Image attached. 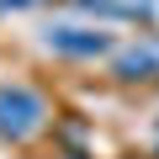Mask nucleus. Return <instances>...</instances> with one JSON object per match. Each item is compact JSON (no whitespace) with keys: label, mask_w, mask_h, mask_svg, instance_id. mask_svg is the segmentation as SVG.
<instances>
[{"label":"nucleus","mask_w":159,"mask_h":159,"mask_svg":"<svg viewBox=\"0 0 159 159\" xmlns=\"http://www.w3.org/2000/svg\"><path fill=\"white\" fill-rule=\"evenodd\" d=\"M58 106L43 85L32 80H0V143L6 148H27L43 133H53Z\"/></svg>","instance_id":"nucleus-1"},{"label":"nucleus","mask_w":159,"mask_h":159,"mask_svg":"<svg viewBox=\"0 0 159 159\" xmlns=\"http://www.w3.org/2000/svg\"><path fill=\"white\" fill-rule=\"evenodd\" d=\"M37 48L58 64H106L117 53V32H106V21H96V16L69 11V16H53L37 32Z\"/></svg>","instance_id":"nucleus-2"},{"label":"nucleus","mask_w":159,"mask_h":159,"mask_svg":"<svg viewBox=\"0 0 159 159\" xmlns=\"http://www.w3.org/2000/svg\"><path fill=\"white\" fill-rule=\"evenodd\" d=\"M106 80H111L117 90L159 85V32H143L133 43H117V53L106 58Z\"/></svg>","instance_id":"nucleus-3"},{"label":"nucleus","mask_w":159,"mask_h":159,"mask_svg":"<svg viewBox=\"0 0 159 159\" xmlns=\"http://www.w3.org/2000/svg\"><path fill=\"white\" fill-rule=\"evenodd\" d=\"M69 11L96 16L106 27H154L159 21V0H64Z\"/></svg>","instance_id":"nucleus-4"},{"label":"nucleus","mask_w":159,"mask_h":159,"mask_svg":"<svg viewBox=\"0 0 159 159\" xmlns=\"http://www.w3.org/2000/svg\"><path fill=\"white\" fill-rule=\"evenodd\" d=\"M53 143H90V127L80 122V117H64V111H58V122H53Z\"/></svg>","instance_id":"nucleus-5"},{"label":"nucleus","mask_w":159,"mask_h":159,"mask_svg":"<svg viewBox=\"0 0 159 159\" xmlns=\"http://www.w3.org/2000/svg\"><path fill=\"white\" fill-rule=\"evenodd\" d=\"M53 159H96L90 143H53Z\"/></svg>","instance_id":"nucleus-6"},{"label":"nucleus","mask_w":159,"mask_h":159,"mask_svg":"<svg viewBox=\"0 0 159 159\" xmlns=\"http://www.w3.org/2000/svg\"><path fill=\"white\" fill-rule=\"evenodd\" d=\"M37 6H48V0H0V11H11V16L16 11H37Z\"/></svg>","instance_id":"nucleus-7"},{"label":"nucleus","mask_w":159,"mask_h":159,"mask_svg":"<svg viewBox=\"0 0 159 159\" xmlns=\"http://www.w3.org/2000/svg\"><path fill=\"white\" fill-rule=\"evenodd\" d=\"M154 138H159V117H154Z\"/></svg>","instance_id":"nucleus-8"}]
</instances>
